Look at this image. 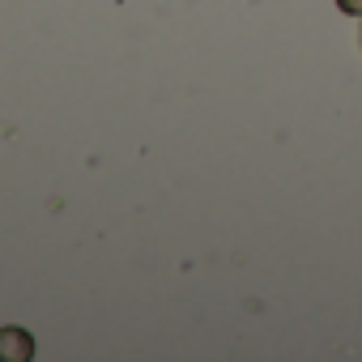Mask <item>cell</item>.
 <instances>
[{
	"mask_svg": "<svg viewBox=\"0 0 362 362\" xmlns=\"http://www.w3.org/2000/svg\"><path fill=\"white\" fill-rule=\"evenodd\" d=\"M35 354V341L26 328H0V362H26Z\"/></svg>",
	"mask_w": 362,
	"mask_h": 362,
	"instance_id": "1",
	"label": "cell"
},
{
	"mask_svg": "<svg viewBox=\"0 0 362 362\" xmlns=\"http://www.w3.org/2000/svg\"><path fill=\"white\" fill-rule=\"evenodd\" d=\"M341 5V13H354V18H362V0H337Z\"/></svg>",
	"mask_w": 362,
	"mask_h": 362,
	"instance_id": "2",
	"label": "cell"
}]
</instances>
